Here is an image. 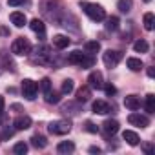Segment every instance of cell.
Listing matches in <instances>:
<instances>
[{
  "instance_id": "cell-35",
  "label": "cell",
  "mask_w": 155,
  "mask_h": 155,
  "mask_svg": "<svg viewBox=\"0 0 155 155\" xmlns=\"http://www.w3.org/2000/svg\"><path fill=\"white\" fill-rule=\"evenodd\" d=\"M142 150H144L146 153H151V151H153V146H151V144L148 142V144H144V146H142Z\"/></svg>"
},
{
  "instance_id": "cell-13",
  "label": "cell",
  "mask_w": 155,
  "mask_h": 155,
  "mask_svg": "<svg viewBox=\"0 0 155 155\" xmlns=\"http://www.w3.org/2000/svg\"><path fill=\"white\" fill-rule=\"evenodd\" d=\"M69 44H71V40H69L66 35H55V37H53V46H55L57 49H66Z\"/></svg>"
},
{
  "instance_id": "cell-21",
  "label": "cell",
  "mask_w": 155,
  "mask_h": 155,
  "mask_svg": "<svg viewBox=\"0 0 155 155\" xmlns=\"http://www.w3.org/2000/svg\"><path fill=\"white\" fill-rule=\"evenodd\" d=\"M84 51H86L88 55L99 53V51H101V44H99L97 40H90V42H86V44H84Z\"/></svg>"
},
{
  "instance_id": "cell-32",
  "label": "cell",
  "mask_w": 155,
  "mask_h": 155,
  "mask_svg": "<svg viewBox=\"0 0 155 155\" xmlns=\"http://www.w3.org/2000/svg\"><path fill=\"white\" fill-rule=\"evenodd\" d=\"M13 133H15V128H6L2 133V139H9V137H13Z\"/></svg>"
},
{
  "instance_id": "cell-15",
  "label": "cell",
  "mask_w": 155,
  "mask_h": 155,
  "mask_svg": "<svg viewBox=\"0 0 155 155\" xmlns=\"http://www.w3.org/2000/svg\"><path fill=\"white\" fill-rule=\"evenodd\" d=\"M29 28H31L37 35H40V37H44V33H46V24H44L40 18H33V20L29 22Z\"/></svg>"
},
{
  "instance_id": "cell-16",
  "label": "cell",
  "mask_w": 155,
  "mask_h": 155,
  "mask_svg": "<svg viewBox=\"0 0 155 155\" xmlns=\"http://www.w3.org/2000/svg\"><path fill=\"white\" fill-rule=\"evenodd\" d=\"M84 57H86V53H82V51H79V49H75V51H71V53L68 55V62H69V64L81 66V62H82Z\"/></svg>"
},
{
  "instance_id": "cell-26",
  "label": "cell",
  "mask_w": 155,
  "mask_h": 155,
  "mask_svg": "<svg viewBox=\"0 0 155 155\" xmlns=\"http://www.w3.org/2000/svg\"><path fill=\"white\" fill-rule=\"evenodd\" d=\"M142 22H144V28H146L148 31H151L153 26H155V17H153V13H146L144 18H142Z\"/></svg>"
},
{
  "instance_id": "cell-24",
  "label": "cell",
  "mask_w": 155,
  "mask_h": 155,
  "mask_svg": "<svg viewBox=\"0 0 155 155\" xmlns=\"http://www.w3.org/2000/svg\"><path fill=\"white\" fill-rule=\"evenodd\" d=\"M73 88H75L73 81H71V79H66V81H62V86H60V93H62V95H69V93L73 91Z\"/></svg>"
},
{
  "instance_id": "cell-40",
  "label": "cell",
  "mask_w": 155,
  "mask_h": 155,
  "mask_svg": "<svg viewBox=\"0 0 155 155\" xmlns=\"http://www.w3.org/2000/svg\"><path fill=\"white\" fill-rule=\"evenodd\" d=\"M155 75V71H153V68H148V77H153Z\"/></svg>"
},
{
  "instance_id": "cell-8",
  "label": "cell",
  "mask_w": 155,
  "mask_h": 155,
  "mask_svg": "<svg viewBox=\"0 0 155 155\" xmlns=\"http://www.w3.org/2000/svg\"><path fill=\"white\" fill-rule=\"evenodd\" d=\"M31 117L29 115H18L15 120H13V126H15V130H18V131H22V130H28V128H31Z\"/></svg>"
},
{
  "instance_id": "cell-6",
  "label": "cell",
  "mask_w": 155,
  "mask_h": 155,
  "mask_svg": "<svg viewBox=\"0 0 155 155\" xmlns=\"http://www.w3.org/2000/svg\"><path fill=\"white\" fill-rule=\"evenodd\" d=\"M128 122H130L131 126H137V128H146V126H150V119H148L146 115H140V113H137V111L130 113V117H128Z\"/></svg>"
},
{
  "instance_id": "cell-37",
  "label": "cell",
  "mask_w": 155,
  "mask_h": 155,
  "mask_svg": "<svg viewBox=\"0 0 155 155\" xmlns=\"http://www.w3.org/2000/svg\"><path fill=\"white\" fill-rule=\"evenodd\" d=\"M0 35H9V29H6V28L0 26Z\"/></svg>"
},
{
  "instance_id": "cell-18",
  "label": "cell",
  "mask_w": 155,
  "mask_h": 155,
  "mask_svg": "<svg viewBox=\"0 0 155 155\" xmlns=\"http://www.w3.org/2000/svg\"><path fill=\"white\" fill-rule=\"evenodd\" d=\"M31 146H35L37 150H44L46 146H48V140H46V137L44 135H33L31 137Z\"/></svg>"
},
{
  "instance_id": "cell-38",
  "label": "cell",
  "mask_w": 155,
  "mask_h": 155,
  "mask_svg": "<svg viewBox=\"0 0 155 155\" xmlns=\"http://www.w3.org/2000/svg\"><path fill=\"white\" fill-rule=\"evenodd\" d=\"M11 110H15V111H20V110H22V106H20V104H13V106H11Z\"/></svg>"
},
{
  "instance_id": "cell-28",
  "label": "cell",
  "mask_w": 155,
  "mask_h": 155,
  "mask_svg": "<svg viewBox=\"0 0 155 155\" xmlns=\"http://www.w3.org/2000/svg\"><path fill=\"white\" fill-rule=\"evenodd\" d=\"M144 106H146V111H148V113H153V111H155V95H153V93L146 95Z\"/></svg>"
},
{
  "instance_id": "cell-33",
  "label": "cell",
  "mask_w": 155,
  "mask_h": 155,
  "mask_svg": "<svg viewBox=\"0 0 155 155\" xmlns=\"http://www.w3.org/2000/svg\"><path fill=\"white\" fill-rule=\"evenodd\" d=\"M26 2V0H8V6H11V8H17V6H22Z\"/></svg>"
},
{
  "instance_id": "cell-17",
  "label": "cell",
  "mask_w": 155,
  "mask_h": 155,
  "mask_svg": "<svg viewBox=\"0 0 155 155\" xmlns=\"http://www.w3.org/2000/svg\"><path fill=\"white\" fill-rule=\"evenodd\" d=\"M122 139H124L130 146H137V144H139V135H137L135 131H131V130H126V131L122 133Z\"/></svg>"
},
{
  "instance_id": "cell-5",
  "label": "cell",
  "mask_w": 155,
  "mask_h": 155,
  "mask_svg": "<svg viewBox=\"0 0 155 155\" xmlns=\"http://www.w3.org/2000/svg\"><path fill=\"white\" fill-rule=\"evenodd\" d=\"M102 60H104V64H106L108 68H115V66L122 60V53L117 51V49H108V51H104Z\"/></svg>"
},
{
  "instance_id": "cell-22",
  "label": "cell",
  "mask_w": 155,
  "mask_h": 155,
  "mask_svg": "<svg viewBox=\"0 0 155 155\" xmlns=\"http://www.w3.org/2000/svg\"><path fill=\"white\" fill-rule=\"evenodd\" d=\"M44 95H46V102H48V104H58L62 93H60V91H51V90H49V91L44 93Z\"/></svg>"
},
{
  "instance_id": "cell-7",
  "label": "cell",
  "mask_w": 155,
  "mask_h": 155,
  "mask_svg": "<svg viewBox=\"0 0 155 155\" xmlns=\"http://www.w3.org/2000/svg\"><path fill=\"white\" fill-rule=\"evenodd\" d=\"M88 86L91 90H102L104 81H102V73L101 71H91L90 73V77H88Z\"/></svg>"
},
{
  "instance_id": "cell-11",
  "label": "cell",
  "mask_w": 155,
  "mask_h": 155,
  "mask_svg": "<svg viewBox=\"0 0 155 155\" xmlns=\"http://www.w3.org/2000/svg\"><path fill=\"white\" fill-rule=\"evenodd\" d=\"M91 99V88L90 86H82L77 90V102H88Z\"/></svg>"
},
{
  "instance_id": "cell-19",
  "label": "cell",
  "mask_w": 155,
  "mask_h": 155,
  "mask_svg": "<svg viewBox=\"0 0 155 155\" xmlns=\"http://www.w3.org/2000/svg\"><path fill=\"white\" fill-rule=\"evenodd\" d=\"M57 151L58 153H71V151H75V144L71 140H62V142H58Z\"/></svg>"
},
{
  "instance_id": "cell-1",
  "label": "cell",
  "mask_w": 155,
  "mask_h": 155,
  "mask_svg": "<svg viewBox=\"0 0 155 155\" xmlns=\"http://www.w3.org/2000/svg\"><path fill=\"white\" fill-rule=\"evenodd\" d=\"M81 6V9L93 20V22H102L104 18H106V11H104V8L102 6H99V4H91V2H81L79 4Z\"/></svg>"
},
{
  "instance_id": "cell-12",
  "label": "cell",
  "mask_w": 155,
  "mask_h": 155,
  "mask_svg": "<svg viewBox=\"0 0 155 155\" xmlns=\"http://www.w3.org/2000/svg\"><path fill=\"white\" fill-rule=\"evenodd\" d=\"M9 18H11V24H15L17 28H24V26H26V22H28L26 15H24V13H20V11H13V13L9 15Z\"/></svg>"
},
{
  "instance_id": "cell-39",
  "label": "cell",
  "mask_w": 155,
  "mask_h": 155,
  "mask_svg": "<svg viewBox=\"0 0 155 155\" xmlns=\"http://www.w3.org/2000/svg\"><path fill=\"white\" fill-rule=\"evenodd\" d=\"M90 151H91V153H99V151H101V148H95V146H91V148H90Z\"/></svg>"
},
{
  "instance_id": "cell-23",
  "label": "cell",
  "mask_w": 155,
  "mask_h": 155,
  "mask_svg": "<svg viewBox=\"0 0 155 155\" xmlns=\"http://www.w3.org/2000/svg\"><path fill=\"white\" fill-rule=\"evenodd\" d=\"M117 8L120 13H130L131 8H133V0H119L117 2Z\"/></svg>"
},
{
  "instance_id": "cell-9",
  "label": "cell",
  "mask_w": 155,
  "mask_h": 155,
  "mask_svg": "<svg viewBox=\"0 0 155 155\" xmlns=\"http://www.w3.org/2000/svg\"><path fill=\"white\" fill-rule=\"evenodd\" d=\"M102 131H104L106 135H115V133L119 131V122H117L115 119H108V120H104V124H102Z\"/></svg>"
},
{
  "instance_id": "cell-20",
  "label": "cell",
  "mask_w": 155,
  "mask_h": 155,
  "mask_svg": "<svg viewBox=\"0 0 155 155\" xmlns=\"http://www.w3.org/2000/svg\"><path fill=\"white\" fill-rule=\"evenodd\" d=\"M126 64H128V68H130L131 71H140V69L144 68L142 60H140V58H135V57H130V58L126 60Z\"/></svg>"
},
{
  "instance_id": "cell-31",
  "label": "cell",
  "mask_w": 155,
  "mask_h": 155,
  "mask_svg": "<svg viewBox=\"0 0 155 155\" xmlns=\"http://www.w3.org/2000/svg\"><path fill=\"white\" fill-rule=\"evenodd\" d=\"M102 88H104V91H106V95H110V97L117 93V88H115V86H113L111 82H110V84H104Z\"/></svg>"
},
{
  "instance_id": "cell-34",
  "label": "cell",
  "mask_w": 155,
  "mask_h": 155,
  "mask_svg": "<svg viewBox=\"0 0 155 155\" xmlns=\"http://www.w3.org/2000/svg\"><path fill=\"white\" fill-rule=\"evenodd\" d=\"M86 130H88V131H91V133H97V128H95V124H93V122H90V120L86 122Z\"/></svg>"
},
{
  "instance_id": "cell-25",
  "label": "cell",
  "mask_w": 155,
  "mask_h": 155,
  "mask_svg": "<svg viewBox=\"0 0 155 155\" xmlns=\"http://www.w3.org/2000/svg\"><path fill=\"white\" fill-rule=\"evenodd\" d=\"M119 24H120L119 17H110V18L106 20V29H108V31H117V29H119Z\"/></svg>"
},
{
  "instance_id": "cell-27",
  "label": "cell",
  "mask_w": 155,
  "mask_h": 155,
  "mask_svg": "<svg viewBox=\"0 0 155 155\" xmlns=\"http://www.w3.org/2000/svg\"><path fill=\"white\" fill-rule=\"evenodd\" d=\"M133 49L137 51V53H146L148 49H150V46H148V42L146 40H137V42H133Z\"/></svg>"
},
{
  "instance_id": "cell-3",
  "label": "cell",
  "mask_w": 155,
  "mask_h": 155,
  "mask_svg": "<svg viewBox=\"0 0 155 155\" xmlns=\"http://www.w3.org/2000/svg\"><path fill=\"white\" fill-rule=\"evenodd\" d=\"M48 130H49L51 135H66V133L71 131V122L66 120V119H62V120H53V122H49Z\"/></svg>"
},
{
  "instance_id": "cell-36",
  "label": "cell",
  "mask_w": 155,
  "mask_h": 155,
  "mask_svg": "<svg viewBox=\"0 0 155 155\" xmlns=\"http://www.w3.org/2000/svg\"><path fill=\"white\" fill-rule=\"evenodd\" d=\"M4 106H6V101H4V97H2V95H0V111L4 110Z\"/></svg>"
},
{
  "instance_id": "cell-29",
  "label": "cell",
  "mask_w": 155,
  "mask_h": 155,
  "mask_svg": "<svg viewBox=\"0 0 155 155\" xmlns=\"http://www.w3.org/2000/svg\"><path fill=\"white\" fill-rule=\"evenodd\" d=\"M13 151H15L17 155H24V153L28 151V144H26V142H17V144L13 146Z\"/></svg>"
},
{
  "instance_id": "cell-4",
  "label": "cell",
  "mask_w": 155,
  "mask_h": 155,
  "mask_svg": "<svg viewBox=\"0 0 155 155\" xmlns=\"http://www.w3.org/2000/svg\"><path fill=\"white\" fill-rule=\"evenodd\" d=\"M37 91H38V84L31 79H24L22 81V95L28 99V101H33L37 97Z\"/></svg>"
},
{
  "instance_id": "cell-2",
  "label": "cell",
  "mask_w": 155,
  "mask_h": 155,
  "mask_svg": "<svg viewBox=\"0 0 155 155\" xmlns=\"http://www.w3.org/2000/svg\"><path fill=\"white\" fill-rule=\"evenodd\" d=\"M11 53L17 55V57H26L31 53V42L26 38V37H20V38H15L13 44H11Z\"/></svg>"
},
{
  "instance_id": "cell-41",
  "label": "cell",
  "mask_w": 155,
  "mask_h": 155,
  "mask_svg": "<svg viewBox=\"0 0 155 155\" xmlns=\"http://www.w3.org/2000/svg\"><path fill=\"white\" fill-rule=\"evenodd\" d=\"M144 2H151V0H144Z\"/></svg>"
},
{
  "instance_id": "cell-14",
  "label": "cell",
  "mask_w": 155,
  "mask_h": 155,
  "mask_svg": "<svg viewBox=\"0 0 155 155\" xmlns=\"http://www.w3.org/2000/svg\"><path fill=\"white\" fill-rule=\"evenodd\" d=\"M124 106H126L128 110H131V111H137V110L140 108V101H139L137 95H128V97L124 99Z\"/></svg>"
},
{
  "instance_id": "cell-30",
  "label": "cell",
  "mask_w": 155,
  "mask_h": 155,
  "mask_svg": "<svg viewBox=\"0 0 155 155\" xmlns=\"http://www.w3.org/2000/svg\"><path fill=\"white\" fill-rule=\"evenodd\" d=\"M40 90H42L44 93H48V91L51 90V81L48 79V77H46V79H42V81H40Z\"/></svg>"
},
{
  "instance_id": "cell-10",
  "label": "cell",
  "mask_w": 155,
  "mask_h": 155,
  "mask_svg": "<svg viewBox=\"0 0 155 155\" xmlns=\"http://www.w3.org/2000/svg\"><path fill=\"white\" fill-rule=\"evenodd\" d=\"M111 111V108H110V104L106 102V101H95L93 102V113H97V115H106V113H110Z\"/></svg>"
}]
</instances>
